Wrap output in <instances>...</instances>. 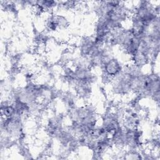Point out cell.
<instances>
[{
	"label": "cell",
	"mask_w": 160,
	"mask_h": 160,
	"mask_svg": "<svg viewBox=\"0 0 160 160\" xmlns=\"http://www.w3.org/2000/svg\"><path fill=\"white\" fill-rule=\"evenodd\" d=\"M111 89L113 94L118 96H126L132 92L131 76L126 66L117 76L112 78L111 82Z\"/></svg>",
	"instance_id": "obj_1"
},
{
	"label": "cell",
	"mask_w": 160,
	"mask_h": 160,
	"mask_svg": "<svg viewBox=\"0 0 160 160\" xmlns=\"http://www.w3.org/2000/svg\"><path fill=\"white\" fill-rule=\"evenodd\" d=\"M76 94L83 100L90 98L92 94V86L86 84H79L75 87Z\"/></svg>",
	"instance_id": "obj_4"
},
{
	"label": "cell",
	"mask_w": 160,
	"mask_h": 160,
	"mask_svg": "<svg viewBox=\"0 0 160 160\" xmlns=\"http://www.w3.org/2000/svg\"><path fill=\"white\" fill-rule=\"evenodd\" d=\"M124 66L119 60L114 57L102 64L99 68L101 74H105L112 79L123 70Z\"/></svg>",
	"instance_id": "obj_2"
},
{
	"label": "cell",
	"mask_w": 160,
	"mask_h": 160,
	"mask_svg": "<svg viewBox=\"0 0 160 160\" xmlns=\"http://www.w3.org/2000/svg\"><path fill=\"white\" fill-rule=\"evenodd\" d=\"M55 20L58 29H67L69 25V21H68V18L62 14L59 15H55Z\"/></svg>",
	"instance_id": "obj_6"
},
{
	"label": "cell",
	"mask_w": 160,
	"mask_h": 160,
	"mask_svg": "<svg viewBox=\"0 0 160 160\" xmlns=\"http://www.w3.org/2000/svg\"><path fill=\"white\" fill-rule=\"evenodd\" d=\"M99 46L101 45L95 42L93 36H88L81 38L78 45L79 54L87 56H91Z\"/></svg>",
	"instance_id": "obj_3"
},
{
	"label": "cell",
	"mask_w": 160,
	"mask_h": 160,
	"mask_svg": "<svg viewBox=\"0 0 160 160\" xmlns=\"http://www.w3.org/2000/svg\"><path fill=\"white\" fill-rule=\"evenodd\" d=\"M36 4L40 6L43 11L50 12L58 7L59 1L48 0L36 1Z\"/></svg>",
	"instance_id": "obj_5"
}]
</instances>
